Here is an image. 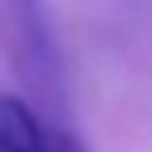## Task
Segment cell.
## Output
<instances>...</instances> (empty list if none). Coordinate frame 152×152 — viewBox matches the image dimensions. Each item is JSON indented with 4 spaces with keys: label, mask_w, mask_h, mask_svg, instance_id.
I'll list each match as a JSON object with an SVG mask.
<instances>
[{
    "label": "cell",
    "mask_w": 152,
    "mask_h": 152,
    "mask_svg": "<svg viewBox=\"0 0 152 152\" xmlns=\"http://www.w3.org/2000/svg\"><path fill=\"white\" fill-rule=\"evenodd\" d=\"M7 10H10L17 54L27 71L31 88L44 98V105L64 112L68 78H64V61H61L58 37H54L44 0H7Z\"/></svg>",
    "instance_id": "6da1fadb"
},
{
    "label": "cell",
    "mask_w": 152,
    "mask_h": 152,
    "mask_svg": "<svg viewBox=\"0 0 152 152\" xmlns=\"http://www.w3.org/2000/svg\"><path fill=\"white\" fill-rule=\"evenodd\" d=\"M0 152H81V145L20 95H0Z\"/></svg>",
    "instance_id": "7a4b0ae2"
}]
</instances>
